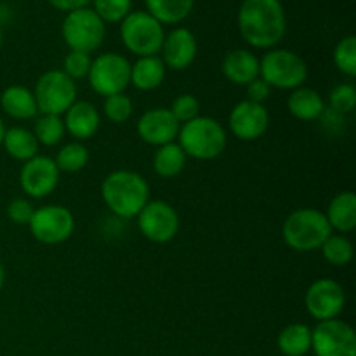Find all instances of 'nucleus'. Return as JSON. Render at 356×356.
I'll list each match as a JSON object with an SVG mask.
<instances>
[{"label": "nucleus", "mask_w": 356, "mask_h": 356, "mask_svg": "<svg viewBox=\"0 0 356 356\" xmlns=\"http://www.w3.org/2000/svg\"><path fill=\"white\" fill-rule=\"evenodd\" d=\"M238 30L256 49H275L285 37L287 17L280 0H243L238 9Z\"/></svg>", "instance_id": "1"}, {"label": "nucleus", "mask_w": 356, "mask_h": 356, "mask_svg": "<svg viewBox=\"0 0 356 356\" xmlns=\"http://www.w3.org/2000/svg\"><path fill=\"white\" fill-rule=\"evenodd\" d=\"M101 198L113 216L134 219L149 202V184L134 170H113L101 183Z\"/></svg>", "instance_id": "2"}, {"label": "nucleus", "mask_w": 356, "mask_h": 356, "mask_svg": "<svg viewBox=\"0 0 356 356\" xmlns=\"http://www.w3.org/2000/svg\"><path fill=\"white\" fill-rule=\"evenodd\" d=\"M332 233L325 214L313 207L296 209L287 216L282 226V238L285 245L296 252L320 250Z\"/></svg>", "instance_id": "3"}, {"label": "nucleus", "mask_w": 356, "mask_h": 356, "mask_svg": "<svg viewBox=\"0 0 356 356\" xmlns=\"http://www.w3.org/2000/svg\"><path fill=\"white\" fill-rule=\"evenodd\" d=\"M177 145L190 159L209 162L225 152L228 136L216 118L198 115L197 118L181 125L177 132Z\"/></svg>", "instance_id": "4"}, {"label": "nucleus", "mask_w": 356, "mask_h": 356, "mask_svg": "<svg viewBox=\"0 0 356 356\" xmlns=\"http://www.w3.org/2000/svg\"><path fill=\"white\" fill-rule=\"evenodd\" d=\"M259 76L271 89L294 90L308 79V65L298 52L275 47L259 59Z\"/></svg>", "instance_id": "5"}, {"label": "nucleus", "mask_w": 356, "mask_h": 356, "mask_svg": "<svg viewBox=\"0 0 356 356\" xmlns=\"http://www.w3.org/2000/svg\"><path fill=\"white\" fill-rule=\"evenodd\" d=\"M120 37L125 49L138 58L159 56L165 31L163 24L146 10H134L120 24Z\"/></svg>", "instance_id": "6"}, {"label": "nucleus", "mask_w": 356, "mask_h": 356, "mask_svg": "<svg viewBox=\"0 0 356 356\" xmlns=\"http://www.w3.org/2000/svg\"><path fill=\"white\" fill-rule=\"evenodd\" d=\"M63 40L70 51L92 54L103 45L106 37V24L89 7L66 14L61 26Z\"/></svg>", "instance_id": "7"}, {"label": "nucleus", "mask_w": 356, "mask_h": 356, "mask_svg": "<svg viewBox=\"0 0 356 356\" xmlns=\"http://www.w3.org/2000/svg\"><path fill=\"white\" fill-rule=\"evenodd\" d=\"M38 113L63 117L76 101V82L63 70H49L42 73L33 89Z\"/></svg>", "instance_id": "8"}, {"label": "nucleus", "mask_w": 356, "mask_h": 356, "mask_svg": "<svg viewBox=\"0 0 356 356\" xmlns=\"http://www.w3.org/2000/svg\"><path fill=\"white\" fill-rule=\"evenodd\" d=\"M131 65L132 63H129V59L118 52L99 54L92 59L87 75L90 89L104 97L125 92V89L131 86Z\"/></svg>", "instance_id": "9"}, {"label": "nucleus", "mask_w": 356, "mask_h": 356, "mask_svg": "<svg viewBox=\"0 0 356 356\" xmlns=\"http://www.w3.org/2000/svg\"><path fill=\"white\" fill-rule=\"evenodd\" d=\"M28 228L37 242L45 245H58L73 235L75 218L65 205H44L35 209Z\"/></svg>", "instance_id": "10"}, {"label": "nucleus", "mask_w": 356, "mask_h": 356, "mask_svg": "<svg viewBox=\"0 0 356 356\" xmlns=\"http://www.w3.org/2000/svg\"><path fill=\"white\" fill-rule=\"evenodd\" d=\"M315 356H356V334L350 323L339 318L318 322L312 329Z\"/></svg>", "instance_id": "11"}, {"label": "nucleus", "mask_w": 356, "mask_h": 356, "mask_svg": "<svg viewBox=\"0 0 356 356\" xmlns=\"http://www.w3.org/2000/svg\"><path fill=\"white\" fill-rule=\"evenodd\" d=\"M136 219L141 235L153 243L170 242L179 232V214L169 202L149 200Z\"/></svg>", "instance_id": "12"}, {"label": "nucleus", "mask_w": 356, "mask_h": 356, "mask_svg": "<svg viewBox=\"0 0 356 356\" xmlns=\"http://www.w3.org/2000/svg\"><path fill=\"white\" fill-rule=\"evenodd\" d=\"M306 312L316 322L339 318L346 306V292L339 282L332 278H318L305 294Z\"/></svg>", "instance_id": "13"}, {"label": "nucleus", "mask_w": 356, "mask_h": 356, "mask_svg": "<svg viewBox=\"0 0 356 356\" xmlns=\"http://www.w3.org/2000/svg\"><path fill=\"white\" fill-rule=\"evenodd\" d=\"M58 165L54 159L37 155L23 163L19 170V186L23 193L31 198H45L58 188L59 183Z\"/></svg>", "instance_id": "14"}, {"label": "nucleus", "mask_w": 356, "mask_h": 356, "mask_svg": "<svg viewBox=\"0 0 356 356\" xmlns=\"http://www.w3.org/2000/svg\"><path fill=\"white\" fill-rule=\"evenodd\" d=\"M228 125L232 134L240 141H256L266 134L270 127V113L264 104L243 99L229 111Z\"/></svg>", "instance_id": "15"}, {"label": "nucleus", "mask_w": 356, "mask_h": 356, "mask_svg": "<svg viewBox=\"0 0 356 356\" xmlns=\"http://www.w3.org/2000/svg\"><path fill=\"white\" fill-rule=\"evenodd\" d=\"M179 127V122L174 118L169 108H152L145 111L136 124L141 141L156 148L176 141Z\"/></svg>", "instance_id": "16"}, {"label": "nucleus", "mask_w": 356, "mask_h": 356, "mask_svg": "<svg viewBox=\"0 0 356 356\" xmlns=\"http://www.w3.org/2000/svg\"><path fill=\"white\" fill-rule=\"evenodd\" d=\"M197 52L198 44L193 31H190L188 28H176L163 38L162 49H160L162 58L160 59L163 61L165 68L183 72L193 65Z\"/></svg>", "instance_id": "17"}, {"label": "nucleus", "mask_w": 356, "mask_h": 356, "mask_svg": "<svg viewBox=\"0 0 356 356\" xmlns=\"http://www.w3.org/2000/svg\"><path fill=\"white\" fill-rule=\"evenodd\" d=\"M63 122H65L66 132L72 136L73 141L83 143L94 138L96 132L99 131L101 115L92 103L76 99L65 113Z\"/></svg>", "instance_id": "18"}, {"label": "nucleus", "mask_w": 356, "mask_h": 356, "mask_svg": "<svg viewBox=\"0 0 356 356\" xmlns=\"http://www.w3.org/2000/svg\"><path fill=\"white\" fill-rule=\"evenodd\" d=\"M221 70L228 82L245 87L259 76V58L247 49H235L225 56Z\"/></svg>", "instance_id": "19"}, {"label": "nucleus", "mask_w": 356, "mask_h": 356, "mask_svg": "<svg viewBox=\"0 0 356 356\" xmlns=\"http://www.w3.org/2000/svg\"><path fill=\"white\" fill-rule=\"evenodd\" d=\"M0 108L14 120H33L38 115L33 90L24 86H9L0 94Z\"/></svg>", "instance_id": "20"}, {"label": "nucleus", "mask_w": 356, "mask_h": 356, "mask_svg": "<svg viewBox=\"0 0 356 356\" xmlns=\"http://www.w3.org/2000/svg\"><path fill=\"white\" fill-rule=\"evenodd\" d=\"M287 110L298 120L315 122L323 117L327 106L318 90L302 86L291 90V96L287 99Z\"/></svg>", "instance_id": "21"}, {"label": "nucleus", "mask_w": 356, "mask_h": 356, "mask_svg": "<svg viewBox=\"0 0 356 356\" xmlns=\"http://www.w3.org/2000/svg\"><path fill=\"white\" fill-rule=\"evenodd\" d=\"M332 232L341 235L351 233L356 228V197L353 191H341L330 200L329 207L323 212Z\"/></svg>", "instance_id": "22"}, {"label": "nucleus", "mask_w": 356, "mask_h": 356, "mask_svg": "<svg viewBox=\"0 0 356 356\" xmlns=\"http://www.w3.org/2000/svg\"><path fill=\"white\" fill-rule=\"evenodd\" d=\"M165 65L160 56H146L138 58L134 65H131V86L138 90H155L165 80Z\"/></svg>", "instance_id": "23"}, {"label": "nucleus", "mask_w": 356, "mask_h": 356, "mask_svg": "<svg viewBox=\"0 0 356 356\" xmlns=\"http://www.w3.org/2000/svg\"><path fill=\"white\" fill-rule=\"evenodd\" d=\"M2 146L10 159L24 163L38 155V146L40 145H38L33 131L16 125V127L6 129Z\"/></svg>", "instance_id": "24"}, {"label": "nucleus", "mask_w": 356, "mask_h": 356, "mask_svg": "<svg viewBox=\"0 0 356 356\" xmlns=\"http://www.w3.org/2000/svg\"><path fill=\"white\" fill-rule=\"evenodd\" d=\"M277 346L284 356H306L312 351V327L291 323L278 334Z\"/></svg>", "instance_id": "25"}, {"label": "nucleus", "mask_w": 356, "mask_h": 356, "mask_svg": "<svg viewBox=\"0 0 356 356\" xmlns=\"http://www.w3.org/2000/svg\"><path fill=\"white\" fill-rule=\"evenodd\" d=\"M186 153L183 152L176 141L169 143V145L159 146L153 155V170L156 176L163 177V179H172V177L179 176L186 167Z\"/></svg>", "instance_id": "26"}, {"label": "nucleus", "mask_w": 356, "mask_h": 356, "mask_svg": "<svg viewBox=\"0 0 356 356\" xmlns=\"http://www.w3.org/2000/svg\"><path fill=\"white\" fill-rule=\"evenodd\" d=\"M195 0H146V13L162 24H177L190 16Z\"/></svg>", "instance_id": "27"}, {"label": "nucleus", "mask_w": 356, "mask_h": 356, "mask_svg": "<svg viewBox=\"0 0 356 356\" xmlns=\"http://www.w3.org/2000/svg\"><path fill=\"white\" fill-rule=\"evenodd\" d=\"M320 252H322L323 259H325L330 266L343 268L348 266V264L353 261L355 247L346 235L332 233V235L323 242V245L320 247Z\"/></svg>", "instance_id": "28"}, {"label": "nucleus", "mask_w": 356, "mask_h": 356, "mask_svg": "<svg viewBox=\"0 0 356 356\" xmlns=\"http://www.w3.org/2000/svg\"><path fill=\"white\" fill-rule=\"evenodd\" d=\"M89 149L83 143L80 141H72L66 143L65 146H61L56 155L54 162L58 165L59 172L66 174H75L80 172L82 169H86V165L89 163Z\"/></svg>", "instance_id": "29"}, {"label": "nucleus", "mask_w": 356, "mask_h": 356, "mask_svg": "<svg viewBox=\"0 0 356 356\" xmlns=\"http://www.w3.org/2000/svg\"><path fill=\"white\" fill-rule=\"evenodd\" d=\"M33 134L35 138H37L38 145H44V146L59 145L66 134L63 117H58V115L40 113L37 118H35Z\"/></svg>", "instance_id": "30"}, {"label": "nucleus", "mask_w": 356, "mask_h": 356, "mask_svg": "<svg viewBox=\"0 0 356 356\" xmlns=\"http://www.w3.org/2000/svg\"><path fill=\"white\" fill-rule=\"evenodd\" d=\"M334 65L343 75L353 76L356 75V37L348 35L341 38L337 45L334 47Z\"/></svg>", "instance_id": "31"}, {"label": "nucleus", "mask_w": 356, "mask_h": 356, "mask_svg": "<svg viewBox=\"0 0 356 356\" xmlns=\"http://www.w3.org/2000/svg\"><path fill=\"white\" fill-rule=\"evenodd\" d=\"M132 111H134V103L125 92L104 97L103 113L111 124H125L132 117Z\"/></svg>", "instance_id": "32"}, {"label": "nucleus", "mask_w": 356, "mask_h": 356, "mask_svg": "<svg viewBox=\"0 0 356 356\" xmlns=\"http://www.w3.org/2000/svg\"><path fill=\"white\" fill-rule=\"evenodd\" d=\"M94 13L106 23H122L131 13L132 0H92Z\"/></svg>", "instance_id": "33"}, {"label": "nucleus", "mask_w": 356, "mask_h": 356, "mask_svg": "<svg viewBox=\"0 0 356 356\" xmlns=\"http://www.w3.org/2000/svg\"><path fill=\"white\" fill-rule=\"evenodd\" d=\"M329 104L330 111L341 117L351 113L356 106V89L353 83L344 82L334 87L329 94Z\"/></svg>", "instance_id": "34"}, {"label": "nucleus", "mask_w": 356, "mask_h": 356, "mask_svg": "<svg viewBox=\"0 0 356 356\" xmlns=\"http://www.w3.org/2000/svg\"><path fill=\"white\" fill-rule=\"evenodd\" d=\"M90 65H92L90 54L79 51H70L68 54L65 56V59H63V73L68 75L73 82H76V80L87 79Z\"/></svg>", "instance_id": "35"}, {"label": "nucleus", "mask_w": 356, "mask_h": 356, "mask_svg": "<svg viewBox=\"0 0 356 356\" xmlns=\"http://www.w3.org/2000/svg\"><path fill=\"white\" fill-rule=\"evenodd\" d=\"M169 110L174 115V118L179 122V125H183L200 115V101L193 94H179L172 101Z\"/></svg>", "instance_id": "36"}, {"label": "nucleus", "mask_w": 356, "mask_h": 356, "mask_svg": "<svg viewBox=\"0 0 356 356\" xmlns=\"http://www.w3.org/2000/svg\"><path fill=\"white\" fill-rule=\"evenodd\" d=\"M35 207L28 198H14L7 205V218L17 226H28L33 218Z\"/></svg>", "instance_id": "37"}, {"label": "nucleus", "mask_w": 356, "mask_h": 356, "mask_svg": "<svg viewBox=\"0 0 356 356\" xmlns=\"http://www.w3.org/2000/svg\"><path fill=\"white\" fill-rule=\"evenodd\" d=\"M245 89H247V99L259 104H264V101H266L271 94V87L268 86L261 76H257V79L252 80L249 86H245Z\"/></svg>", "instance_id": "38"}, {"label": "nucleus", "mask_w": 356, "mask_h": 356, "mask_svg": "<svg viewBox=\"0 0 356 356\" xmlns=\"http://www.w3.org/2000/svg\"><path fill=\"white\" fill-rule=\"evenodd\" d=\"M54 9L63 10V13H73V10L83 9L92 3V0H47Z\"/></svg>", "instance_id": "39"}, {"label": "nucleus", "mask_w": 356, "mask_h": 356, "mask_svg": "<svg viewBox=\"0 0 356 356\" xmlns=\"http://www.w3.org/2000/svg\"><path fill=\"white\" fill-rule=\"evenodd\" d=\"M3 284H6V268H3L2 261H0V291H2Z\"/></svg>", "instance_id": "40"}, {"label": "nucleus", "mask_w": 356, "mask_h": 356, "mask_svg": "<svg viewBox=\"0 0 356 356\" xmlns=\"http://www.w3.org/2000/svg\"><path fill=\"white\" fill-rule=\"evenodd\" d=\"M6 124H3V120L0 118V148H2V141H3V134H6Z\"/></svg>", "instance_id": "41"}, {"label": "nucleus", "mask_w": 356, "mask_h": 356, "mask_svg": "<svg viewBox=\"0 0 356 356\" xmlns=\"http://www.w3.org/2000/svg\"><path fill=\"white\" fill-rule=\"evenodd\" d=\"M2 44H3V31H2V26H0V49H2Z\"/></svg>", "instance_id": "42"}]
</instances>
